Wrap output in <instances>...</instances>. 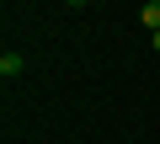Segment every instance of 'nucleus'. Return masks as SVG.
<instances>
[{
	"instance_id": "1",
	"label": "nucleus",
	"mask_w": 160,
	"mask_h": 144,
	"mask_svg": "<svg viewBox=\"0 0 160 144\" xmlns=\"http://www.w3.org/2000/svg\"><path fill=\"white\" fill-rule=\"evenodd\" d=\"M22 69H27V59H22L16 48H6V53H0V75H6V80H16Z\"/></svg>"
},
{
	"instance_id": "2",
	"label": "nucleus",
	"mask_w": 160,
	"mask_h": 144,
	"mask_svg": "<svg viewBox=\"0 0 160 144\" xmlns=\"http://www.w3.org/2000/svg\"><path fill=\"white\" fill-rule=\"evenodd\" d=\"M139 22H144V27H149V32H160V0H149V6H144V11H139Z\"/></svg>"
},
{
	"instance_id": "3",
	"label": "nucleus",
	"mask_w": 160,
	"mask_h": 144,
	"mask_svg": "<svg viewBox=\"0 0 160 144\" xmlns=\"http://www.w3.org/2000/svg\"><path fill=\"white\" fill-rule=\"evenodd\" d=\"M149 48H155V53H160V32H149Z\"/></svg>"
},
{
	"instance_id": "4",
	"label": "nucleus",
	"mask_w": 160,
	"mask_h": 144,
	"mask_svg": "<svg viewBox=\"0 0 160 144\" xmlns=\"http://www.w3.org/2000/svg\"><path fill=\"white\" fill-rule=\"evenodd\" d=\"M64 6H86V0H64Z\"/></svg>"
}]
</instances>
